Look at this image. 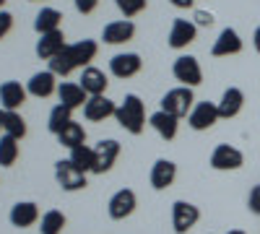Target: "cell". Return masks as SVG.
<instances>
[{"label":"cell","mask_w":260,"mask_h":234,"mask_svg":"<svg viewBox=\"0 0 260 234\" xmlns=\"http://www.w3.org/2000/svg\"><path fill=\"white\" fill-rule=\"evenodd\" d=\"M96 52H99V45L94 39H81V42H76V45H68L60 55H55L50 60V71L55 76H68L76 68L89 65V62L96 57Z\"/></svg>","instance_id":"cell-1"},{"label":"cell","mask_w":260,"mask_h":234,"mask_svg":"<svg viewBox=\"0 0 260 234\" xmlns=\"http://www.w3.org/2000/svg\"><path fill=\"white\" fill-rule=\"evenodd\" d=\"M115 117H117V122L125 127V130L133 133V136H141L143 127H146V110H143V102L136 94H127L120 102Z\"/></svg>","instance_id":"cell-2"},{"label":"cell","mask_w":260,"mask_h":234,"mask_svg":"<svg viewBox=\"0 0 260 234\" xmlns=\"http://www.w3.org/2000/svg\"><path fill=\"white\" fill-rule=\"evenodd\" d=\"M192 102H195L192 89H187V86H177V89H172V91L164 94V99H161V110L169 112V115H175V117L180 120V117H187V115L192 112Z\"/></svg>","instance_id":"cell-3"},{"label":"cell","mask_w":260,"mask_h":234,"mask_svg":"<svg viewBox=\"0 0 260 234\" xmlns=\"http://www.w3.org/2000/svg\"><path fill=\"white\" fill-rule=\"evenodd\" d=\"M120 156V143L115 138H107V141H99L94 146V169L91 172L94 175H104V172H110V169L115 166Z\"/></svg>","instance_id":"cell-4"},{"label":"cell","mask_w":260,"mask_h":234,"mask_svg":"<svg viewBox=\"0 0 260 234\" xmlns=\"http://www.w3.org/2000/svg\"><path fill=\"white\" fill-rule=\"evenodd\" d=\"M55 177H57V185L62 190H68V193H76V190H83L86 185V175L78 172V169L71 164V159H60L55 164Z\"/></svg>","instance_id":"cell-5"},{"label":"cell","mask_w":260,"mask_h":234,"mask_svg":"<svg viewBox=\"0 0 260 234\" xmlns=\"http://www.w3.org/2000/svg\"><path fill=\"white\" fill-rule=\"evenodd\" d=\"M172 73H175V78L182 83V86L192 89V86H198V83L203 81V71L198 65V60L190 57V55H182L175 60V65H172Z\"/></svg>","instance_id":"cell-6"},{"label":"cell","mask_w":260,"mask_h":234,"mask_svg":"<svg viewBox=\"0 0 260 234\" xmlns=\"http://www.w3.org/2000/svg\"><path fill=\"white\" fill-rule=\"evenodd\" d=\"M198 219H201L198 206H192L187 200H177L172 206V226H175L177 234H187L195 224H198Z\"/></svg>","instance_id":"cell-7"},{"label":"cell","mask_w":260,"mask_h":234,"mask_svg":"<svg viewBox=\"0 0 260 234\" xmlns=\"http://www.w3.org/2000/svg\"><path fill=\"white\" fill-rule=\"evenodd\" d=\"M245 164V156L240 148H234L229 143H221V146H216L213 148V154H211V166L213 169H219V172H229V169H240Z\"/></svg>","instance_id":"cell-8"},{"label":"cell","mask_w":260,"mask_h":234,"mask_svg":"<svg viewBox=\"0 0 260 234\" xmlns=\"http://www.w3.org/2000/svg\"><path fill=\"white\" fill-rule=\"evenodd\" d=\"M117 112V104L112 99H107L104 94L102 96H89V102L83 104V117L89 122H102L107 117H112Z\"/></svg>","instance_id":"cell-9"},{"label":"cell","mask_w":260,"mask_h":234,"mask_svg":"<svg viewBox=\"0 0 260 234\" xmlns=\"http://www.w3.org/2000/svg\"><path fill=\"white\" fill-rule=\"evenodd\" d=\"M219 120V107H216L213 102H201L195 104L192 112L187 115V122L192 130H208V127Z\"/></svg>","instance_id":"cell-10"},{"label":"cell","mask_w":260,"mask_h":234,"mask_svg":"<svg viewBox=\"0 0 260 234\" xmlns=\"http://www.w3.org/2000/svg\"><path fill=\"white\" fill-rule=\"evenodd\" d=\"M195 34H198V26L187 18H177L169 29V47L172 50H182L190 42H195Z\"/></svg>","instance_id":"cell-11"},{"label":"cell","mask_w":260,"mask_h":234,"mask_svg":"<svg viewBox=\"0 0 260 234\" xmlns=\"http://www.w3.org/2000/svg\"><path fill=\"white\" fill-rule=\"evenodd\" d=\"M141 65H143V60L136 52H120V55H115L110 60V71H112L115 78H130V76H136L141 71Z\"/></svg>","instance_id":"cell-12"},{"label":"cell","mask_w":260,"mask_h":234,"mask_svg":"<svg viewBox=\"0 0 260 234\" xmlns=\"http://www.w3.org/2000/svg\"><path fill=\"white\" fill-rule=\"evenodd\" d=\"M107 211H110V216L112 219H125V216H130L136 211V193L133 190H117V193L110 198V203H107Z\"/></svg>","instance_id":"cell-13"},{"label":"cell","mask_w":260,"mask_h":234,"mask_svg":"<svg viewBox=\"0 0 260 234\" xmlns=\"http://www.w3.org/2000/svg\"><path fill=\"white\" fill-rule=\"evenodd\" d=\"M26 89L21 86L18 81H6V83H0V104H3V110L8 112H16L21 104L26 102Z\"/></svg>","instance_id":"cell-14"},{"label":"cell","mask_w":260,"mask_h":234,"mask_svg":"<svg viewBox=\"0 0 260 234\" xmlns=\"http://www.w3.org/2000/svg\"><path fill=\"white\" fill-rule=\"evenodd\" d=\"M57 96H60V104L62 107H68L71 112L83 107L86 102H89V94L81 89V83H71V81H62L57 86Z\"/></svg>","instance_id":"cell-15"},{"label":"cell","mask_w":260,"mask_h":234,"mask_svg":"<svg viewBox=\"0 0 260 234\" xmlns=\"http://www.w3.org/2000/svg\"><path fill=\"white\" fill-rule=\"evenodd\" d=\"M136 34V26L133 21H112V24H107L104 31H102V39L107 42V45H125V42H130Z\"/></svg>","instance_id":"cell-16"},{"label":"cell","mask_w":260,"mask_h":234,"mask_svg":"<svg viewBox=\"0 0 260 234\" xmlns=\"http://www.w3.org/2000/svg\"><path fill=\"white\" fill-rule=\"evenodd\" d=\"M26 91L37 99H47L50 94L57 91V83H55V73L52 71H42V73H34L26 83Z\"/></svg>","instance_id":"cell-17"},{"label":"cell","mask_w":260,"mask_h":234,"mask_svg":"<svg viewBox=\"0 0 260 234\" xmlns=\"http://www.w3.org/2000/svg\"><path fill=\"white\" fill-rule=\"evenodd\" d=\"M237 52H242V39H240V34H237L234 29H224V31L219 34V39L213 42L211 55H213V57H226V55H237Z\"/></svg>","instance_id":"cell-18"},{"label":"cell","mask_w":260,"mask_h":234,"mask_svg":"<svg viewBox=\"0 0 260 234\" xmlns=\"http://www.w3.org/2000/svg\"><path fill=\"white\" fill-rule=\"evenodd\" d=\"M65 47V37H62V31L57 29V31H50V34H42L39 37V42H37V55L42 57V60H52L55 55H60Z\"/></svg>","instance_id":"cell-19"},{"label":"cell","mask_w":260,"mask_h":234,"mask_svg":"<svg viewBox=\"0 0 260 234\" xmlns=\"http://www.w3.org/2000/svg\"><path fill=\"white\" fill-rule=\"evenodd\" d=\"M175 177H177V164L169 161V159H159L154 164V169H151V187L164 190L175 182Z\"/></svg>","instance_id":"cell-20"},{"label":"cell","mask_w":260,"mask_h":234,"mask_svg":"<svg viewBox=\"0 0 260 234\" xmlns=\"http://www.w3.org/2000/svg\"><path fill=\"white\" fill-rule=\"evenodd\" d=\"M242 104H245V94L240 89H237V86L226 89L224 96H221V102L216 104V107H219V117H224V120L237 117V115H240V110H242Z\"/></svg>","instance_id":"cell-21"},{"label":"cell","mask_w":260,"mask_h":234,"mask_svg":"<svg viewBox=\"0 0 260 234\" xmlns=\"http://www.w3.org/2000/svg\"><path fill=\"white\" fill-rule=\"evenodd\" d=\"M107 76L99 71V68H83L81 73V89L89 94V96H102L104 89H107Z\"/></svg>","instance_id":"cell-22"},{"label":"cell","mask_w":260,"mask_h":234,"mask_svg":"<svg viewBox=\"0 0 260 234\" xmlns=\"http://www.w3.org/2000/svg\"><path fill=\"white\" fill-rule=\"evenodd\" d=\"M148 125L154 127V130L164 138V141H172L177 136V117L175 115H169V112H164V110H159V112H154L148 117Z\"/></svg>","instance_id":"cell-23"},{"label":"cell","mask_w":260,"mask_h":234,"mask_svg":"<svg viewBox=\"0 0 260 234\" xmlns=\"http://www.w3.org/2000/svg\"><path fill=\"white\" fill-rule=\"evenodd\" d=\"M39 219V208H37V203H16L13 208H11V224L13 226H18V229H26V226H31L34 221Z\"/></svg>","instance_id":"cell-24"},{"label":"cell","mask_w":260,"mask_h":234,"mask_svg":"<svg viewBox=\"0 0 260 234\" xmlns=\"http://www.w3.org/2000/svg\"><path fill=\"white\" fill-rule=\"evenodd\" d=\"M60 21H62V13L55 11V8H42L34 18V29L42 34H50V31H57L60 29Z\"/></svg>","instance_id":"cell-25"},{"label":"cell","mask_w":260,"mask_h":234,"mask_svg":"<svg viewBox=\"0 0 260 234\" xmlns=\"http://www.w3.org/2000/svg\"><path fill=\"white\" fill-rule=\"evenodd\" d=\"M71 164L78 169V172H91V169H94V148H89V146H76V148H71Z\"/></svg>","instance_id":"cell-26"},{"label":"cell","mask_w":260,"mask_h":234,"mask_svg":"<svg viewBox=\"0 0 260 234\" xmlns=\"http://www.w3.org/2000/svg\"><path fill=\"white\" fill-rule=\"evenodd\" d=\"M71 122H73L71 110H68V107H62V104H57V107H52V112H50V117H47V130L55 133V136H60Z\"/></svg>","instance_id":"cell-27"},{"label":"cell","mask_w":260,"mask_h":234,"mask_svg":"<svg viewBox=\"0 0 260 234\" xmlns=\"http://www.w3.org/2000/svg\"><path fill=\"white\" fill-rule=\"evenodd\" d=\"M3 130H6V136H11V138H24L26 136V122H24V117H21L18 112H8V110H3Z\"/></svg>","instance_id":"cell-28"},{"label":"cell","mask_w":260,"mask_h":234,"mask_svg":"<svg viewBox=\"0 0 260 234\" xmlns=\"http://www.w3.org/2000/svg\"><path fill=\"white\" fill-rule=\"evenodd\" d=\"M83 141H86V130H83V125H78V122H71L65 130L57 136V143L60 146H65V148H76V146H83Z\"/></svg>","instance_id":"cell-29"},{"label":"cell","mask_w":260,"mask_h":234,"mask_svg":"<svg viewBox=\"0 0 260 234\" xmlns=\"http://www.w3.org/2000/svg\"><path fill=\"white\" fill-rule=\"evenodd\" d=\"M18 159V141L11 136L0 138V166H13Z\"/></svg>","instance_id":"cell-30"},{"label":"cell","mask_w":260,"mask_h":234,"mask_svg":"<svg viewBox=\"0 0 260 234\" xmlns=\"http://www.w3.org/2000/svg\"><path fill=\"white\" fill-rule=\"evenodd\" d=\"M65 226V216L60 211H47L42 216V226H39V234H60Z\"/></svg>","instance_id":"cell-31"},{"label":"cell","mask_w":260,"mask_h":234,"mask_svg":"<svg viewBox=\"0 0 260 234\" xmlns=\"http://www.w3.org/2000/svg\"><path fill=\"white\" fill-rule=\"evenodd\" d=\"M115 3H117V8L125 18H133L146 8V0H115Z\"/></svg>","instance_id":"cell-32"},{"label":"cell","mask_w":260,"mask_h":234,"mask_svg":"<svg viewBox=\"0 0 260 234\" xmlns=\"http://www.w3.org/2000/svg\"><path fill=\"white\" fill-rule=\"evenodd\" d=\"M247 206H250V211H252V214H257V216H260V185H255V187L250 190Z\"/></svg>","instance_id":"cell-33"},{"label":"cell","mask_w":260,"mask_h":234,"mask_svg":"<svg viewBox=\"0 0 260 234\" xmlns=\"http://www.w3.org/2000/svg\"><path fill=\"white\" fill-rule=\"evenodd\" d=\"M11 26H13V16L8 11H0V39L11 31Z\"/></svg>","instance_id":"cell-34"},{"label":"cell","mask_w":260,"mask_h":234,"mask_svg":"<svg viewBox=\"0 0 260 234\" xmlns=\"http://www.w3.org/2000/svg\"><path fill=\"white\" fill-rule=\"evenodd\" d=\"M73 3H76V11L86 16V13H91L99 6V0H73Z\"/></svg>","instance_id":"cell-35"},{"label":"cell","mask_w":260,"mask_h":234,"mask_svg":"<svg viewBox=\"0 0 260 234\" xmlns=\"http://www.w3.org/2000/svg\"><path fill=\"white\" fill-rule=\"evenodd\" d=\"M195 21H198L201 26H211V24H213V16L206 13V11H198V13H195Z\"/></svg>","instance_id":"cell-36"},{"label":"cell","mask_w":260,"mask_h":234,"mask_svg":"<svg viewBox=\"0 0 260 234\" xmlns=\"http://www.w3.org/2000/svg\"><path fill=\"white\" fill-rule=\"evenodd\" d=\"M169 3L175 6V8H190V6L195 3V0H169Z\"/></svg>","instance_id":"cell-37"},{"label":"cell","mask_w":260,"mask_h":234,"mask_svg":"<svg viewBox=\"0 0 260 234\" xmlns=\"http://www.w3.org/2000/svg\"><path fill=\"white\" fill-rule=\"evenodd\" d=\"M252 42H255V50L260 52V26L255 29V37H252Z\"/></svg>","instance_id":"cell-38"},{"label":"cell","mask_w":260,"mask_h":234,"mask_svg":"<svg viewBox=\"0 0 260 234\" xmlns=\"http://www.w3.org/2000/svg\"><path fill=\"white\" fill-rule=\"evenodd\" d=\"M226 234H245V231H240V229H232V231H226Z\"/></svg>","instance_id":"cell-39"},{"label":"cell","mask_w":260,"mask_h":234,"mask_svg":"<svg viewBox=\"0 0 260 234\" xmlns=\"http://www.w3.org/2000/svg\"><path fill=\"white\" fill-rule=\"evenodd\" d=\"M0 130H3V112H0Z\"/></svg>","instance_id":"cell-40"},{"label":"cell","mask_w":260,"mask_h":234,"mask_svg":"<svg viewBox=\"0 0 260 234\" xmlns=\"http://www.w3.org/2000/svg\"><path fill=\"white\" fill-rule=\"evenodd\" d=\"M3 3H6V0H0V8H3Z\"/></svg>","instance_id":"cell-41"}]
</instances>
